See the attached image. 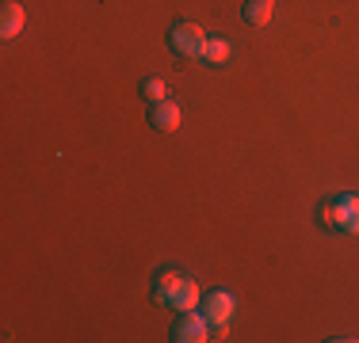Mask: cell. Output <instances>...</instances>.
Segmentation results:
<instances>
[{"label": "cell", "instance_id": "cell-1", "mask_svg": "<svg viewBox=\"0 0 359 343\" xmlns=\"http://www.w3.org/2000/svg\"><path fill=\"white\" fill-rule=\"evenodd\" d=\"M168 46L184 57H203V50H207V31L191 20H176L172 27H168Z\"/></svg>", "mask_w": 359, "mask_h": 343}, {"label": "cell", "instance_id": "cell-2", "mask_svg": "<svg viewBox=\"0 0 359 343\" xmlns=\"http://www.w3.org/2000/svg\"><path fill=\"white\" fill-rule=\"evenodd\" d=\"M172 340L176 343H203V340H215V328H210V321L199 309H191V313H180V321L172 324Z\"/></svg>", "mask_w": 359, "mask_h": 343}, {"label": "cell", "instance_id": "cell-3", "mask_svg": "<svg viewBox=\"0 0 359 343\" xmlns=\"http://www.w3.org/2000/svg\"><path fill=\"white\" fill-rule=\"evenodd\" d=\"M233 309H237V302H233L229 290H210V294L199 302V313L210 321V328H226L229 316H233Z\"/></svg>", "mask_w": 359, "mask_h": 343}, {"label": "cell", "instance_id": "cell-4", "mask_svg": "<svg viewBox=\"0 0 359 343\" xmlns=\"http://www.w3.org/2000/svg\"><path fill=\"white\" fill-rule=\"evenodd\" d=\"M180 282H184V274H180V271H172V267L157 271V279H153V298H157V305H165V309L172 305Z\"/></svg>", "mask_w": 359, "mask_h": 343}, {"label": "cell", "instance_id": "cell-5", "mask_svg": "<svg viewBox=\"0 0 359 343\" xmlns=\"http://www.w3.org/2000/svg\"><path fill=\"white\" fill-rule=\"evenodd\" d=\"M149 122H153V130H161V134H176L180 130V122H184V115H180V107L176 103H153V115H149Z\"/></svg>", "mask_w": 359, "mask_h": 343}, {"label": "cell", "instance_id": "cell-6", "mask_svg": "<svg viewBox=\"0 0 359 343\" xmlns=\"http://www.w3.org/2000/svg\"><path fill=\"white\" fill-rule=\"evenodd\" d=\"M23 23H27V15H23V4H15V0H4V4H0V34H4V38H15V34L23 31Z\"/></svg>", "mask_w": 359, "mask_h": 343}, {"label": "cell", "instance_id": "cell-7", "mask_svg": "<svg viewBox=\"0 0 359 343\" xmlns=\"http://www.w3.org/2000/svg\"><path fill=\"white\" fill-rule=\"evenodd\" d=\"M271 15H276V0H245V20L252 27H268Z\"/></svg>", "mask_w": 359, "mask_h": 343}, {"label": "cell", "instance_id": "cell-8", "mask_svg": "<svg viewBox=\"0 0 359 343\" xmlns=\"http://www.w3.org/2000/svg\"><path fill=\"white\" fill-rule=\"evenodd\" d=\"M229 54H233V46H229L226 38H207V50H203V62L207 65H226Z\"/></svg>", "mask_w": 359, "mask_h": 343}, {"label": "cell", "instance_id": "cell-9", "mask_svg": "<svg viewBox=\"0 0 359 343\" xmlns=\"http://www.w3.org/2000/svg\"><path fill=\"white\" fill-rule=\"evenodd\" d=\"M340 210H344V225L340 229H348V233H359V195H340Z\"/></svg>", "mask_w": 359, "mask_h": 343}, {"label": "cell", "instance_id": "cell-10", "mask_svg": "<svg viewBox=\"0 0 359 343\" xmlns=\"http://www.w3.org/2000/svg\"><path fill=\"white\" fill-rule=\"evenodd\" d=\"M165 80L161 76H145L142 80V99H149V103H165Z\"/></svg>", "mask_w": 359, "mask_h": 343}, {"label": "cell", "instance_id": "cell-11", "mask_svg": "<svg viewBox=\"0 0 359 343\" xmlns=\"http://www.w3.org/2000/svg\"><path fill=\"white\" fill-rule=\"evenodd\" d=\"M318 218H321V225H337V229L344 225V210H340V202H325Z\"/></svg>", "mask_w": 359, "mask_h": 343}]
</instances>
